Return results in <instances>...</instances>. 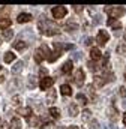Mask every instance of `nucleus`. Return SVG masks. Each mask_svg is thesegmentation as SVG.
I'll return each instance as SVG.
<instances>
[{"label":"nucleus","instance_id":"obj_1","mask_svg":"<svg viewBox=\"0 0 126 129\" xmlns=\"http://www.w3.org/2000/svg\"><path fill=\"white\" fill-rule=\"evenodd\" d=\"M105 12H107V15L110 18L116 20V18L125 15V8H122V6H107L105 8Z\"/></svg>","mask_w":126,"mask_h":129},{"label":"nucleus","instance_id":"obj_2","mask_svg":"<svg viewBox=\"0 0 126 129\" xmlns=\"http://www.w3.org/2000/svg\"><path fill=\"white\" fill-rule=\"evenodd\" d=\"M108 41H110V35H108L107 30H99V32H98V35H96V42H98L99 47L107 45Z\"/></svg>","mask_w":126,"mask_h":129},{"label":"nucleus","instance_id":"obj_3","mask_svg":"<svg viewBox=\"0 0 126 129\" xmlns=\"http://www.w3.org/2000/svg\"><path fill=\"white\" fill-rule=\"evenodd\" d=\"M51 14H53V17H54L56 20H60V18H65V17H66L68 9H66L65 6H56V8H53Z\"/></svg>","mask_w":126,"mask_h":129},{"label":"nucleus","instance_id":"obj_4","mask_svg":"<svg viewBox=\"0 0 126 129\" xmlns=\"http://www.w3.org/2000/svg\"><path fill=\"white\" fill-rule=\"evenodd\" d=\"M84 80H86V74H84V71H83V69H77V71H75V75H74V81H75V84H77L78 87H81V86L84 84Z\"/></svg>","mask_w":126,"mask_h":129},{"label":"nucleus","instance_id":"obj_5","mask_svg":"<svg viewBox=\"0 0 126 129\" xmlns=\"http://www.w3.org/2000/svg\"><path fill=\"white\" fill-rule=\"evenodd\" d=\"M53 84H54V78H51V77H44V78L41 80V83H39V87H41V90H48Z\"/></svg>","mask_w":126,"mask_h":129},{"label":"nucleus","instance_id":"obj_6","mask_svg":"<svg viewBox=\"0 0 126 129\" xmlns=\"http://www.w3.org/2000/svg\"><path fill=\"white\" fill-rule=\"evenodd\" d=\"M45 59H48V57L44 54V51H42L41 48H38V50L35 51V62H36V63H42Z\"/></svg>","mask_w":126,"mask_h":129},{"label":"nucleus","instance_id":"obj_7","mask_svg":"<svg viewBox=\"0 0 126 129\" xmlns=\"http://www.w3.org/2000/svg\"><path fill=\"white\" fill-rule=\"evenodd\" d=\"M29 123L35 128H44V122L41 117H29Z\"/></svg>","mask_w":126,"mask_h":129},{"label":"nucleus","instance_id":"obj_8","mask_svg":"<svg viewBox=\"0 0 126 129\" xmlns=\"http://www.w3.org/2000/svg\"><path fill=\"white\" fill-rule=\"evenodd\" d=\"M32 17L30 14H27V12H23V14H20L18 15V18H17V21L20 23V24H23V23H29V21H32Z\"/></svg>","mask_w":126,"mask_h":129},{"label":"nucleus","instance_id":"obj_9","mask_svg":"<svg viewBox=\"0 0 126 129\" xmlns=\"http://www.w3.org/2000/svg\"><path fill=\"white\" fill-rule=\"evenodd\" d=\"M74 69V62L72 60H68V62H65L62 66V72L63 74H71V71Z\"/></svg>","mask_w":126,"mask_h":129},{"label":"nucleus","instance_id":"obj_10","mask_svg":"<svg viewBox=\"0 0 126 129\" xmlns=\"http://www.w3.org/2000/svg\"><path fill=\"white\" fill-rule=\"evenodd\" d=\"M105 83H107V81H105L104 77H101V75H94L93 77V86L94 87H102Z\"/></svg>","mask_w":126,"mask_h":129},{"label":"nucleus","instance_id":"obj_11","mask_svg":"<svg viewBox=\"0 0 126 129\" xmlns=\"http://www.w3.org/2000/svg\"><path fill=\"white\" fill-rule=\"evenodd\" d=\"M56 96H57V92L53 90V89H50L48 93H47V104H53V102H56Z\"/></svg>","mask_w":126,"mask_h":129},{"label":"nucleus","instance_id":"obj_12","mask_svg":"<svg viewBox=\"0 0 126 129\" xmlns=\"http://www.w3.org/2000/svg\"><path fill=\"white\" fill-rule=\"evenodd\" d=\"M9 27H11V20H9L8 17L0 18V30H6V29H9Z\"/></svg>","mask_w":126,"mask_h":129},{"label":"nucleus","instance_id":"obj_13","mask_svg":"<svg viewBox=\"0 0 126 129\" xmlns=\"http://www.w3.org/2000/svg\"><path fill=\"white\" fill-rule=\"evenodd\" d=\"M68 111H69V116H72V117H75V116L80 114V110H78V105L77 104H71L69 108H68Z\"/></svg>","mask_w":126,"mask_h":129},{"label":"nucleus","instance_id":"obj_14","mask_svg":"<svg viewBox=\"0 0 126 129\" xmlns=\"http://www.w3.org/2000/svg\"><path fill=\"white\" fill-rule=\"evenodd\" d=\"M107 114H108V117H110V120L111 122H116V119H117V111H116V108L114 107H110L108 110H107Z\"/></svg>","mask_w":126,"mask_h":129},{"label":"nucleus","instance_id":"obj_15","mask_svg":"<svg viewBox=\"0 0 126 129\" xmlns=\"http://www.w3.org/2000/svg\"><path fill=\"white\" fill-rule=\"evenodd\" d=\"M60 93H62L63 96H71V95H72V89H71V86L63 84L62 87H60Z\"/></svg>","mask_w":126,"mask_h":129},{"label":"nucleus","instance_id":"obj_16","mask_svg":"<svg viewBox=\"0 0 126 129\" xmlns=\"http://www.w3.org/2000/svg\"><path fill=\"white\" fill-rule=\"evenodd\" d=\"M90 57H92V60H94V62L101 59V51H99V48H94L93 47V48L90 50Z\"/></svg>","mask_w":126,"mask_h":129},{"label":"nucleus","instance_id":"obj_17","mask_svg":"<svg viewBox=\"0 0 126 129\" xmlns=\"http://www.w3.org/2000/svg\"><path fill=\"white\" fill-rule=\"evenodd\" d=\"M18 114H20V116H23V117H30L32 108H30V107H24V108H20V110H18Z\"/></svg>","mask_w":126,"mask_h":129},{"label":"nucleus","instance_id":"obj_18","mask_svg":"<svg viewBox=\"0 0 126 129\" xmlns=\"http://www.w3.org/2000/svg\"><path fill=\"white\" fill-rule=\"evenodd\" d=\"M107 24H108L110 27H113V29H116V30H119V29H122V24H120V21H116V20H113V18H110V20L107 21Z\"/></svg>","mask_w":126,"mask_h":129},{"label":"nucleus","instance_id":"obj_19","mask_svg":"<svg viewBox=\"0 0 126 129\" xmlns=\"http://www.w3.org/2000/svg\"><path fill=\"white\" fill-rule=\"evenodd\" d=\"M14 47H15V50H18V51H24V50L27 48V44H26L24 41H17V42L14 44Z\"/></svg>","mask_w":126,"mask_h":129},{"label":"nucleus","instance_id":"obj_20","mask_svg":"<svg viewBox=\"0 0 126 129\" xmlns=\"http://www.w3.org/2000/svg\"><path fill=\"white\" fill-rule=\"evenodd\" d=\"M23 66H24V63H23L21 60H20V62H15V64L12 66V69H11V71H12L14 74H18V72H21V71H23Z\"/></svg>","mask_w":126,"mask_h":129},{"label":"nucleus","instance_id":"obj_21","mask_svg":"<svg viewBox=\"0 0 126 129\" xmlns=\"http://www.w3.org/2000/svg\"><path fill=\"white\" fill-rule=\"evenodd\" d=\"M11 129H21V120L18 117H14L11 120Z\"/></svg>","mask_w":126,"mask_h":129},{"label":"nucleus","instance_id":"obj_22","mask_svg":"<svg viewBox=\"0 0 126 129\" xmlns=\"http://www.w3.org/2000/svg\"><path fill=\"white\" fill-rule=\"evenodd\" d=\"M65 29H66L68 32H75V30H78V24H77V23H71V21H69V23H66V24H65Z\"/></svg>","mask_w":126,"mask_h":129},{"label":"nucleus","instance_id":"obj_23","mask_svg":"<svg viewBox=\"0 0 126 129\" xmlns=\"http://www.w3.org/2000/svg\"><path fill=\"white\" fill-rule=\"evenodd\" d=\"M3 59H5L6 63H12V62L15 60V54H14L12 51H8V53H5V57H3Z\"/></svg>","mask_w":126,"mask_h":129},{"label":"nucleus","instance_id":"obj_24","mask_svg":"<svg viewBox=\"0 0 126 129\" xmlns=\"http://www.w3.org/2000/svg\"><path fill=\"white\" fill-rule=\"evenodd\" d=\"M12 38H14V30H12V29H6V30H3V39L11 41Z\"/></svg>","mask_w":126,"mask_h":129},{"label":"nucleus","instance_id":"obj_25","mask_svg":"<svg viewBox=\"0 0 126 129\" xmlns=\"http://www.w3.org/2000/svg\"><path fill=\"white\" fill-rule=\"evenodd\" d=\"M21 101H23V98L20 96V95H15V96H12V99H11V104H12L14 107H18V105L21 104Z\"/></svg>","mask_w":126,"mask_h":129},{"label":"nucleus","instance_id":"obj_26","mask_svg":"<svg viewBox=\"0 0 126 129\" xmlns=\"http://www.w3.org/2000/svg\"><path fill=\"white\" fill-rule=\"evenodd\" d=\"M87 66H89V69H90L93 74H94V72H98V71L101 69V66L96 63V62H93V60H92V62H89V64H87Z\"/></svg>","mask_w":126,"mask_h":129},{"label":"nucleus","instance_id":"obj_27","mask_svg":"<svg viewBox=\"0 0 126 129\" xmlns=\"http://www.w3.org/2000/svg\"><path fill=\"white\" fill-rule=\"evenodd\" d=\"M117 53L122 54V56H125L126 54V42H120V44L117 45Z\"/></svg>","mask_w":126,"mask_h":129},{"label":"nucleus","instance_id":"obj_28","mask_svg":"<svg viewBox=\"0 0 126 129\" xmlns=\"http://www.w3.org/2000/svg\"><path fill=\"white\" fill-rule=\"evenodd\" d=\"M60 56H62V53H60V51H54V53H51V56L48 57V60H50V62H54V60H57Z\"/></svg>","mask_w":126,"mask_h":129},{"label":"nucleus","instance_id":"obj_29","mask_svg":"<svg viewBox=\"0 0 126 129\" xmlns=\"http://www.w3.org/2000/svg\"><path fill=\"white\" fill-rule=\"evenodd\" d=\"M77 101H78L80 104H83V105L87 104V98H86V95H83V93H78V95H77Z\"/></svg>","mask_w":126,"mask_h":129},{"label":"nucleus","instance_id":"obj_30","mask_svg":"<svg viewBox=\"0 0 126 129\" xmlns=\"http://www.w3.org/2000/svg\"><path fill=\"white\" fill-rule=\"evenodd\" d=\"M50 114H51L54 119H57V117L60 116V113H59V110H57L56 107H51V108H50Z\"/></svg>","mask_w":126,"mask_h":129},{"label":"nucleus","instance_id":"obj_31","mask_svg":"<svg viewBox=\"0 0 126 129\" xmlns=\"http://www.w3.org/2000/svg\"><path fill=\"white\" fill-rule=\"evenodd\" d=\"M89 129H99V122H98V120H90Z\"/></svg>","mask_w":126,"mask_h":129},{"label":"nucleus","instance_id":"obj_32","mask_svg":"<svg viewBox=\"0 0 126 129\" xmlns=\"http://www.w3.org/2000/svg\"><path fill=\"white\" fill-rule=\"evenodd\" d=\"M90 116H92V113H90L89 110H84V111H83V120H89Z\"/></svg>","mask_w":126,"mask_h":129},{"label":"nucleus","instance_id":"obj_33","mask_svg":"<svg viewBox=\"0 0 126 129\" xmlns=\"http://www.w3.org/2000/svg\"><path fill=\"white\" fill-rule=\"evenodd\" d=\"M36 86V83H35V77H29V89H33Z\"/></svg>","mask_w":126,"mask_h":129},{"label":"nucleus","instance_id":"obj_34","mask_svg":"<svg viewBox=\"0 0 126 129\" xmlns=\"http://www.w3.org/2000/svg\"><path fill=\"white\" fill-rule=\"evenodd\" d=\"M8 12H11V8H9V6H5V8L0 9V15H5V14H8Z\"/></svg>","mask_w":126,"mask_h":129},{"label":"nucleus","instance_id":"obj_35","mask_svg":"<svg viewBox=\"0 0 126 129\" xmlns=\"http://www.w3.org/2000/svg\"><path fill=\"white\" fill-rule=\"evenodd\" d=\"M119 93H120V96H122V98H126V87L122 86V87L119 89Z\"/></svg>","mask_w":126,"mask_h":129},{"label":"nucleus","instance_id":"obj_36","mask_svg":"<svg viewBox=\"0 0 126 129\" xmlns=\"http://www.w3.org/2000/svg\"><path fill=\"white\" fill-rule=\"evenodd\" d=\"M74 9H75V12H78V14H80V12H83V6H80V5H75V6H74Z\"/></svg>","mask_w":126,"mask_h":129},{"label":"nucleus","instance_id":"obj_37","mask_svg":"<svg viewBox=\"0 0 126 129\" xmlns=\"http://www.w3.org/2000/svg\"><path fill=\"white\" fill-rule=\"evenodd\" d=\"M9 128H11V125H8V123H5V122L0 123V129H9Z\"/></svg>","mask_w":126,"mask_h":129},{"label":"nucleus","instance_id":"obj_38","mask_svg":"<svg viewBox=\"0 0 126 129\" xmlns=\"http://www.w3.org/2000/svg\"><path fill=\"white\" fill-rule=\"evenodd\" d=\"M92 42H93V39H92V38H89V39H87V42H86V45H92Z\"/></svg>","mask_w":126,"mask_h":129},{"label":"nucleus","instance_id":"obj_39","mask_svg":"<svg viewBox=\"0 0 126 129\" xmlns=\"http://www.w3.org/2000/svg\"><path fill=\"white\" fill-rule=\"evenodd\" d=\"M123 125L126 126V113H123Z\"/></svg>","mask_w":126,"mask_h":129},{"label":"nucleus","instance_id":"obj_40","mask_svg":"<svg viewBox=\"0 0 126 129\" xmlns=\"http://www.w3.org/2000/svg\"><path fill=\"white\" fill-rule=\"evenodd\" d=\"M45 74H47V71H45V69H41V75H42V77H44V75H45Z\"/></svg>","mask_w":126,"mask_h":129},{"label":"nucleus","instance_id":"obj_41","mask_svg":"<svg viewBox=\"0 0 126 129\" xmlns=\"http://www.w3.org/2000/svg\"><path fill=\"white\" fill-rule=\"evenodd\" d=\"M68 129H78L75 125H71V126H68Z\"/></svg>","mask_w":126,"mask_h":129},{"label":"nucleus","instance_id":"obj_42","mask_svg":"<svg viewBox=\"0 0 126 129\" xmlns=\"http://www.w3.org/2000/svg\"><path fill=\"white\" fill-rule=\"evenodd\" d=\"M3 81H5V77H3V75H0V83H3Z\"/></svg>","mask_w":126,"mask_h":129},{"label":"nucleus","instance_id":"obj_43","mask_svg":"<svg viewBox=\"0 0 126 129\" xmlns=\"http://www.w3.org/2000/svg\"><path fill=\"white\" fill-rule=\"evenodd\" d=\"M0 71H2V64H0Z\"/></svg>","mask_w":126,"mask_h":129},{"label":"nucleus","instance_id":"obj_44","mask_svg":"<svg viewBox=\"0 0 126 129\" xmlns=\"http://www.w3.org/2000/svg\"><path fill=\"white\" fill-rule=\"evenodd\" d=\"M125 80H126V74H125Z\"/></svg>","mask_w":126,"mask_h":129},{"label":"nucleus","instance_id":"obj_45","mask_svg":"<svg viewBox=\"0 0 126 129\" xmlns=\"http://www.w3.org/2000/svg\"><path fill=\"white\" fill-rule=\"evenodd\" d=\"M0 44H2V39H0Z\"/></svg>","mask_w":126,"mask_h":129}]
</instances>
